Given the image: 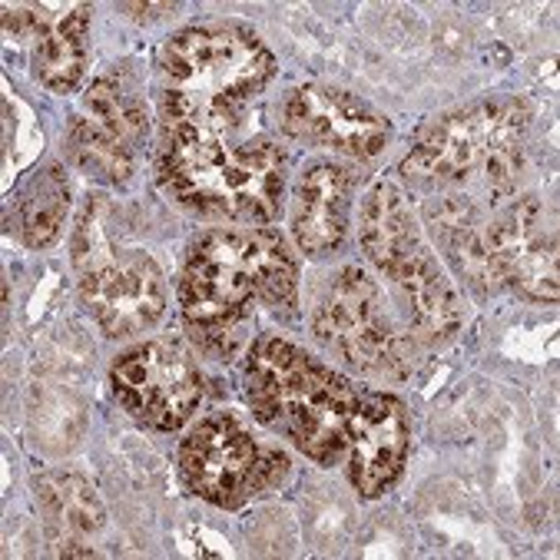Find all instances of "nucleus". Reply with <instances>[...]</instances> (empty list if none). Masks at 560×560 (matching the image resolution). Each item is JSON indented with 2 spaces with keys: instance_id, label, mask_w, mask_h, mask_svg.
<instances>
[{
  "instance_id": "nucleus-19",
  "label": "nucleus",
  "mask_w": 560,
  "mask_h": 560,
  "mask_svg": "<svg viewBox=\"0 0 560 560\" xmlns=\"http://www.w3.org/2000/svg\"><path fill=\"white\" fill-rule=\"evenodd\" d=\"M70 215V179L63 166H44L18 199V233L31 249H47L60 240Z\"/></svg>"
},
{
  "instance_id": "nucleus-11",
  "label": "nucleus",
  "mask_w": 560,
  "mask_h": 560,
  "mask_svg": "<svg viewBox=\"0 0 560 560\" xmlns=\"http://www.w3.org/2000/svg\"><path fill=\"white\" fill-rule=\"evenodd\" d=\"M109 382L127 415L153 431L183 428L202 401V375L196 362L166 339L124 352L114 362Z\"/></svg>"
},
{
  "instance_id": "nucleus-20",
  "label": "nucleus",
  "mask_w": 560,
  "mask_h": 560,
  "mask_svg": "<svg viewBox=\"0 0 560 560\" xmlns=\"http://www.w3.org/2000/svg\"><path fill=\"white\" fill-rule=\"evenodd\" d=\"M124 14H137L140 21H156L176 14V4H124Z\"/></svg>"
},
{
  "instance_id": "nucleus-14",
  "label": "nucleus",
  "mask_w": 560,
  "mask_h": 560,
  "mask_svg": "<svg viewBox=\"0 0 560 560\" xmlns=\"http://www.w3.org/2000/svg\"><path fill=\"white\" fill-rule=\"evenodd\" d=\"M408 408L388 392H359L349 418V481L359 498H382L408 458Z\"/></svg>"
},
{
  "instance_id": "nucleus-2",
  "label": "nucleus",
  "mask_w": 560,
  "mask_h": 560,
  "mask_svg": "<svg viewBox=\"0 0 560 560\" xmlns=\"http://www.w3.org/2000/svg\"><path fill=\"white\" fill-rule=\"evenodd\" d=\"M212 124H160L156 173L170 199L212 222L276 219L285 196V153L269 137L233 140Z\"/></svg>"
},
{
  "instance_id": "nucleus-9",
  "label": "nucleus",
  "mask_w": 560,
  "mask_h": 560,
  "mask_svg": "<svg viewBox=\"0 0 560 560\" xmlns=\"http://www.w3.org/2000/svg\"><path fill=\"white\" fill-rule=\"evenodd\" d=\"M289 468L292 465L279 447L262 444L233 411L202 418L179 447L183 485L196 498L226 511L282 485Z\"/></svg>"
},
{
  "instance_id": "nucleus-12",
  "label": "nucleus",
  "mask_w": 560,
  "mask_h": 560,
  "mask_svg": "<svg viewBox=\"0 0 560 560\" xmlns=\"http://www.w3.org/2000/svg\"><path fill=\"white\" fill-rule=\"evenodd\" d=\"M485 236L498 289L527 302H557V233L537 196L508 202L485 226Z\"/></svg>"
},
{
  "instance_id": "nucleus-7",
  "label": "nucleus",
  "mask_w": 560,
  "mask_h": 560,
  "mask_svg": "<svg viewBox=\"0 0 560 560\" xmlns=\"http://www.w3.org/2000/svg\"><path fill=\"white\" fill-rule=\"evenodd\" d=\"M103 199H86L73 230V272L80 295L109 339L150 331L166 308V279L160 262L106 226Z\"/></svg>"
},
{
  "instance_id": "nucleus-10",
  "label": "nucleus",
  "mask_w": 560,
  "mask_h": 560,
  "mask_svg": "<svg viewBox=\"0 0 560 560\" xmlns=\"http://www.w3.org/2000/svg\"><path fill=\"white\" fill-rule=\"evenodd\" d=\"M147 130L150 114L143 100L127 93L117 80H96L67 124V147L83 173L124 186L133 176Z\"/></svg>"
},
{
  "instance_id": "nucleus-6",
  "label": "nucleus",
  "mask_w": 560,
  "mask_h": 560,
  "mask_svg": "<svg viewBox=\"0 0 560 560\" xmlns=\"http://www.w3.org/2000/svg\"><path fill=\"white\" fill-rule=\"evenodd\" d=\"M359 240L372 266L392 282L415 342L438 349L462 331L465 305L428 246L408 196L382 179L369 189L359 219Z\"/></svg>"
},
{
  "instance_id": "nucleus-16",
  "label": "nucleus",
  "mask_w": 560,
  "mask_h": 560,
  "mask_svg": "<svg viewBox=\"0 0 560 560\" xmlns=\"http://www.w3.org/2000/svg\"><path fill=\"white\" fill-rule=\"evenodd\" d=\"M424 222L441 240L455 272L465 279V285L475 295L485 299L498 292L491 256H488V236H485L488 222H481V212L468 196H438L424 202Z\"/></svg>"
},
{
  "instance_id": "nucleus-17",
  "label": "nucleus",
  "mask_w": 560,
  "mask_h": 560,
  "mask_svg": "<svg viewBox=\"0 0 560 560\" xmlns=\"http://www.w3.org/2000/svg\"><path fill=\"white\" fill-rule=\"evenodd\" d=\"M37 501L60 553L93 557V550L80 547L77 537H93L106 524V508L96 488L83 475H47L37 481Z\"/></svg>"
},
{
  "instance_id": "nucleus-3",
  "label": "nucleus",
  "mask_w": 560,
  "mask_h": 560,
  "mask_svg": "<svg viewBox=\"0 0 560 560\" xmlns=\"http://www.w3.org/2000/svg\"><path fill=\"white\" fill-rule=\"evenodd\" d=\"M276 73V57L240 24L186 27L160 54V124L240 130L249 103Z\"/></svg>"
},
{
  "instance_id": "nucleus-18",
  "label": "nucleus",
  "mask_w": 560,
  "mask_h": 560,
  "mask_svg": "<svg viewBox=\"0 0 560 560\" xmlns=\"http://www.w3.org/2000/svg\"><path fill=\"white\" fill-rule=\"evenodd\" d=\"M86 34H90V8H57V18L44 31V37L31 47L34 77L54 90L70 93L77 90L83 70H86Z\"/></svg>"
},
{
  "instance_id": "nucleus-13",
  "label": "nucleus",
  "mask_w": 560,
  "mask_h": 560,
  "mask_svg": "<svg viewBox=\"0 0 560 560\" xmlns=\"http://www.w3.org/2000/svg\"><path fill=\"white\" fill-rule=\"evenodd\" d=\"M282 130L308 147L335 150L342 156L372 160L392 140V124L375 106L349 90L305 83L289 93L282 109Z\"/></svg>"
},
{
  "instance_id": "nucleus-5",
  "label": "nucleus",
  "mask_w": 560,
  "mask_h": 560,
  "mask_svg": "<svg viewBox=\"0 0 560 560\" xmlns=\"http://www.w3.org/2000/svg\"><path fill=\"white\" fill-rule=\"evenodd\" d=\"M530 109L521 100H478L434 120L411 153L401 176L424 189L485 186L491 202L514 196L524 173Z\"/></svg>"
},
{
  "instance_id": "nucleus-15",
  "label": "nucleus",
  "mask_w": 560,
  "mask_h": 560,
  "mask_svg": "<svg viewBox=\"0 0 560 560\" xmlns=\"http://www.w3.org/2000/svg\"><path fill=\"white\" fill-rule=\"evenodd\" d=\"M352 173L339 163H312L292 192V236L308 259L339 253L349 233Z\"/></svg>"
},
{
  "instance_id": "nucleus-4",
  "label": "nucleus",
  "mask_w": 560,
  "mask_h": 560,
  "mask_svg": "<svg viewBox=\"0 0 560 560\" xmlns=\"http://www.w3.org/2000/svg\"><path fill=\"white\" fill-rule=\"evenodd\" d=\"M246 401L259 424L289 438L312 462L335 465L346 458L359 388L305 349L279 335L253 342L246 359Z\"/></svg>"
},
{
  "instance_id": "nucleus-1",
  "label": "nucleus",
  "mask_w": 560,
  "mask_h": 560,
  "mask_svg": "<svg viewBox=\"0 0 560 560\" xmlns=\"http://www.w3.org/2000/svg\"><path fill=\"white\" fill-rule=\"evenodd\" d=\"M299 266L285 236L272 226L215 230L192 243L183 276V322L209 352L233 355L253 305L292 308Z\"/></svg>"
},
{
  "instance_id": "nucleus-8",
  "label": "nucleus",
  "mask_w": 560,
  "mask_h": 560,
  "mask_svg": "<svg viewBox=\"0 0 560 560\" xmlns=\"http://www.w3.org/2000/svg\"><path fill=\"white\" fill-rule=\"evenodd\" d=\"M312 331L325 349L365 375L398 382L415 369V342L395 325L382 289L362 266H346L328 282Z\"/></svg>"
}]
</instances>
